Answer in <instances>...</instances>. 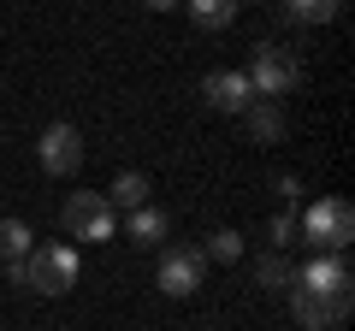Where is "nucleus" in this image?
<instances>
[{"mask_svg":"<svg viewBox=\"0 0 355 331\" xmlns=\"http://www.w3.org/2000/svg\"><path fill=\"white\" fill-rule=\"evenodd\" d=\"M296 237H302L314 255H343L355 242V207L343 202V195H320V202H308L302 213H296Z\"/></svg>","mask_w":355,"mask_h":331,"instance_id":"obj_1","label":"nucleus"},{"mask_svg":"<svg viewBox=\"0 0 355 331\" xmlns=\"http://www.w3.org/2000/svg\"><path fill=\"white\" fill-rule=\"evenodd\" d=\"M249 89L254 101H279V95H291L296 83H302V60H296V48H284V42H261V48L249 53Z\"/></svg>","mask_w":355,"mask_h":331,"instance_id":"obj_2","label":"nucleus"},{"mask_svg":"<svg viewBox=\"0 0 355 331\" xmlns=\"http://www.w3.org/2000/svg\"><path fill=\"white\" fill-rule=\"evenodd\" d=\"M77 272H83V260H77L71 242H42V249H30V255H24V290L65 296L77 284Z\"/></svg>","mask_w":355,"mask_h":331,"instance_id":"obj_3","label":"nucleus"},{"mask_svg":"<svg viewBox=\"0 0 355 331\" xmlns=\"http://www.w3.org/2000/svg\"><path fill=\"white\" fill-rule=\"evenodd\" d=\"M60 225H65V237H83V242H113L119 237V213L107 207L101 190H71L60 207Z\"/></svg>","mask_w":355,"mask_h":331,"instance_id":"obj_4","label":"nucleus"},{"mask_svg":"<svg viewBox=\"0 0 355 331\" xmlns=\"http://www.w3.org/2000/svg\"><path fill=\"white\" fill-rule=\"evenodd\" d=\"M36 166L48 172V178H71V172H83V130L65 125V118H53V125L36 136Z\"/></svg>","mask_w":355,"mask_h":331,"instance_id":"obj_5","label":"nucleus"},{"mask_svg":"<svg viewBox=\"0 0 355 331\" xmlns=\"http://www.w3.org/2000/svg\"><path fill=\"white\" fill-rule=\"evenodd\" d=\"M202 278H207V260H202V249H190V242H178V249H160V267H154V284H160L166 296H196L202 290Z\"/></svg>","mask_w":355,"mask_h":331,"instance_id":"obj_6","label":"nucleus"},{"mask_svg":"<svg viewBox=\"0 0 355 331\" xmlns=\"http://www.w3.org/2000/svg\"><path fill=\"white\" fill-rule=\"evenodd\" d=\"M291 314L302 331H338L349 319V296H308V290H291Z\"/></svg>","mask_w":355,"mask_h":331,"instance_id":"obj_7","label":"nucleus"},{"mask_svg":"<svg viewBox=\"0 0 355 331\" xmlns=\"http://www.w3.org/2000/svg\"><path fill=\"white\" fill-rule=\"evenodd\" d=\"M349 260L343 255H314L308 267H296V290L308 296H349Z\"/></svg>","mask_w":355,"mask_h":331,"instance_id":"obj_8","label":"nucleus"},{"mask_svg":"<svg viewBox=\"0 0 355 331\" xmlns=\"http://www.w3.org/2000/svg\"><path fill=\"white\" fill-rule=\"evenodd\" d=\"M202 101L214 107V113H237V118H243V107L254 101V89H249V77H243V71L219 65V71L202 77Z\"/></svg>","mask_w":355,"mask_h":331,"instance_id":"obj_9","label":"nucleus"},{"mask_svg":"<svg viewBox=\"0 0 355 331\" xmlns=\"http://www.w3.org/2000/svg\"><path fill=\"white\" fill-rule=\"evenodd\" d=\"M125 237L137 242V249H166L172 213H166V207H137V213H125Z\"/></svg>","mask_w":355,"mask_h":331,"instance_id":"obj_10","label":"nucleus"},{"mask_svg":"<svg viewBox=\"0 0 355 331\" xmlns=\"http://www.w3.org/2000/svg\"><path fill=\"white\" fill-rule=\"evenodd\" d=\"M243 130H249V142H284V107L279 101H249L243 107Z\"/></svg>","mask_w":355,"mask_h":331,"instance_id":"obj_11","label":"nucleus"},{"mask_svg":"<svg viewBox=\"0 0 355 331\" xmlns=\"http://www.w3.org/2000/svg\"><path fill=\"white\" fill-rule=\"evenodd\" d=\"M254 284H261L266 296H291L296 290V267L279 255V249H266V255L254 260Z\"/></svg>","mask_w":355,"mask_h":331,"instance_id":"obj_12","label":"nucleus"},{"mask_svg":"<svg viewBox=\"0 0 355 331\" xmlns=\"http://www.w3.org/2000/svg\"><path fill=\"white\" fill-rule=\"evenodd\" d=\"M148 190L154 184L142 178V172H119L113 190H107V207H113V213H137V207H148Z\"/></svg>","mask_w":355,"mask_h":331,"instance_id":"obj_13","label":"nucleus"},{"mask_svg":"<svg viewBox=\"0 0 355 331\" xmlns=\"http://www.w3.org/2000/svg\"><path fill=\"white\" fill-rule=\"evenodd\" d=\"M196 30H231L237 24V0H184Z\"/></svg>","mask_w":355,"mask_h":331,"instance_id":"obj_14","label":"nucleus"},{"mask_svg":"<svg viewBox=\"0 0 355 331\" xmlns=\"http://www.w3.org/2000/svg\"><path fill=\"white\" fill-rule=\"evenodd\" d=\"M36 249V231L24 219H0V260H24Z\"/></svg>","mask_w":355,"mask_h":331,"instance_id":"obj_15","label":"nucleus"},{"mask_svg":"<svg viewBox=\"0 0 355 331\" xmlns=\"http://www.w3.org/2000/svg\"><path fill=\"white\" fill-rule=\"evenodd\" d=\"M338 12H343V0H284L291 24H331Z\"/></svg>","mask_w":355,"mask_h":331,"instance_id":"obj_16","label":"nucleus"},{"mask_svg":"<svg viewBox=\"0 0 355 331\" xmlns=\"http://www.w3.org/2000/svg\"><path fill=\"white\" fill-rule=\"evenodd\" d=\"M237 255H243V231H231V225H225V231H214V237L202 242V260H225V267H231Z\"/></svg>","mask_w":355,"mask_h":331,"instance_id":"obj_17","label":"nucleus"},{"mask_svg":"<svg viewBox=\"0 0 355 331\" xmlns=\"http://www.w3.org/2000/svg\"><path fill=\"white\" fill-rule=\"evenodd\" d=\"M284 242H296V213H279L266 225V249H284Z\"/></svg>","mask_w":355,"mask_h":331,"instance_id":"obj_18","label":"nucleus"},{"mask_svg":"<svg viewBox=\"0 0 355 331\" xmlns=\"http://www.w3.org/2000/svg\"><path fill=\"white\" fill-rule=\"evenodd\" d=\"M272 190H279L284 202H296V195H302V178H296V172H279V184H272Z\"/></svg>","mask_w":355,"mask_h":331,"instance_id":"obj_19","label":"nucleus"},{"mask_svg":"<svg viewBox=\"0 0 355 331\" xmlns=\"http://www.w3.org/2000/svg\"><path fill=\"white\" fill-rule=\"evenodd\" d=\"M142 6H148V12H178L184 0H142Z\"/></svg>","mask_w":355,"mask_h":331,"instance_id":"obj_20","label":"nucleus"}]
</instances>
